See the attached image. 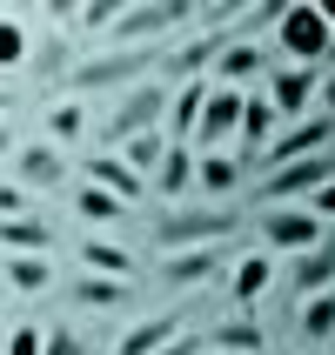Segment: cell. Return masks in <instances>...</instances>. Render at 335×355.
<instances>
[{"mask_svg":"<svg viewBox=\"0 0 335 355\" xmlns=\"http://www.w3.org/2000/svg\"><path fill=\"white\" fill-rule=\"evenodd\" d=\"M161 54H168V47H94V54H80L67 87H74V101L80 94H128L141 80H155Z\"/></svg>","mask_w":335,"mask_h":355,"instance_id":"6da1fadb","label":"cell"},{"mask_svg":"<svg viewBox=\"0 0 335 355\" xmlns=\"http://www.w3.org/2000/svg\"><path fill=\"white\" fill-rule=\"evenodd\" d=\"M241 235V215L228 201L215 208H168V215H148V241H155L161 255H175V248H215V241H235Z\"/></svg>","mask_w":335,"mask_h":355,"instance_id":"7a4b0ae2","label":"cell"},{"mask_svg":"<svg viewBox=\"0 0 335 355\" xmlns=\"http://www.w3.org/2000/svg\"><path fill=\"white\" fill-rule=\"evenodd\" d=\"M168 101H175V87H161V80H141V87H128V94H114L108 114H101V155H121L135 135L168 128Z\"/></svg>","mask_w":335,"mask_h":355,"instance_id":"3957f363","label":"cell"},{"mask_svg":"<svg viewBox=\"0 0 335 355\" xmlns=\"http://www.w3.org/2000/svg\"><path fill=\"white\" fill-rule=\"evenodd\" d=\"M275 60H295V67H322V60H335V34H329V20H322L316 0H289V7H282Z\"/></svg>","mask_w":335,"mask_h":355,"instance_id":"277c9868","label":"cell"},{"mask_svg":"<svg viewBox=\"0 0 335 355\" xmlns=\"http://www.w3.org/2000/svg\"><path fill=\"white\" fill-rule=\"evenodd\" d=\"M335 181V148H322V155L309 161H289V168H268V175L255 181V201L261 208H289V201H316L322 188Z\"/></svg>","mask_w":335,"mask_h":355,"instance_id":"5b68a950","label":"cell"},{"mask_svg":"<svg viewBox=\"0 0 335 355\" xmlns=\"http://www.w3.org/2000/svg\"><path fill=\"white\" fill-rule=\"evenodd\" d=\"M195 20L188 0H148V7H128L114 20V40L108 47H175V34Z\"/></svg>","mask_w":335,"mask_h":355,"instance_id":"8992f818","label":"cell"},{"mask_svg":"<svg viewBox=\"0 0 335 355\" xmlns=\"http://www.w3.org/2000/svg\"><path fill=\"white\" fill-rule=\"evenodd\" d=\"M255 235H261L268 255H309V248L329 241V221H322L316 208H261V215H255Z\"/></svg>","mask_w":335,"mask_h":355,"instance_id":"52a82bcc","label":"cell"},{"mask_svg":"<svg viewBox=\"0 0 335 355\" xmlns=\"http://www.w3.org/2000/svg\"><path fill=\"white\" fill-rule=\"evenodd\" d=\"M221 268H228V241H215V248H175V255L155 261V282L168 288V295H195V288H208Z\"/></svg>","mask_w":335,"mask_h":355,"instance_id":"ba28073f","label":"cell"},{"mask_svg":"<svg viewBox=\"0 0 335 355\" xmlns=\"http://www.w3.org/2000/svg\"><path fill=\"white\" fill-rule=\"evenodd\" d=\"M322 148H335V114L316 107V114L289 121V128L275 135V148L261 155V175H268V168H289V161H309V155H322Z\"/></svg>","mask_w":335,"mask_h":355,"instance_id":"9c48e42d","label":"cell"},{"mask_svg":"<svg viewBox=\"0 0 335 355\" xmlns=\"http://www.w3.org/2000/svg\"><path fill=\"white\" fill-rule=\"evenodd\" d=\"M322 74H329V67H295V60H275V74H268V101H275L282 128H289V121H302V114H316Z\"/></svg>","mask_w":335,"mask_h":355,"instance_id":"30bf717a","label":"cell"},{"mask_svg":"<svg viewBox=\"0 0 335 355\" xmlns=\"http://www.w3.org/2000/svg\"><path fill=\"white\" fill-rule=\"evenodd\" d=\"M241 101H248V87H221L208 94V107H201V128H195V155H228V141L241 135Z\"/></svg>","mask_w":335,"mask_h":355,"instance_id":"8fae6325","label":"cell"},{"mask_svg":"<svg viewBox=\"0 0 335 355\" xmlns=\"http://www.w3.org/2000/svg\"><path fill=\"white\" fill-rule=\"evenodd\" d=\"M282 135V114H275V101H268V87H248V101H241V168L248 175H261V155L275 148Z\"/></svg>","mask_w":335,"mask_h":355,"instance_id":"7c38bea8","label":"cell"},{"mask_svg":"<svg viewBox=\"0 0 335 355\" xmlns=\"http://www.w3.org/2000/svg\"><path fill=\"white\" fill-rule=\"evenodd\" d=\"M7 168H14V181L27 188V195H40V188H67V148H54V141H20Z\"/></svg>","mask_w":335,"mask_h":355,"instance_id":"4fadbf2b","label":"cell"},{"mask_svg":"<svg viewBox=\"0 0 335 355\" xmlns=\"http://www.w3.org/2000/svg\"><path fill=\"white\" fill-rule=\"evenodd\" d=\"M181 336H188V315H181V309H161V315L128 322L121 342H114V355H161L168 342H181Z\"/></svg>","mask_w":335,"mask_h":355,"instance_id":"5bb4252c","label":"cell"},{"mask_svg":"<svg viewBox=\"0 0 335 355\" xmlns=\"http://www.w3.org/2000/svg\"><path fill=\"white\" fill-rule=\"evenodd\" d=\"M128 302H135V282H108V275H87V268L67 282V309H80V315H121Z\"/></svg>","mask_w":335,"mask_h":355,"instance_id":"9a60e30c","label":"cell"},{"mask_svg":"<svg viewBox=\"0 0 335 355\" xmlns=\"http://www.w3.org/2000/svg\"><path fill=\"white\" fill-rule=\"evenodd\" d=\"M268 74H275V47H261V40H228L208 80H221V87H241V80H268Z\"/></svg>","mask_w":335,"mask_h":355,"instance_id":"2e32d148","label":"cell"},{"mask_svg":"<svg viewBox=\"0 0 335 355\" xmlns=\"http://www.w3.org/2000/svg\"><path fill=\"white\" fill-rule=\"evenodd\" d=\"M275 255H268V248H248V255H235V268H228V302H235V309H255L261 295H268V288H275Z\"/></svg>","mask_w":335,"mask_h":355,"instance_id":"e0dca14e","label":"cell"},{"mask_svg":"<svg viewBox=\"0 0 335 355\" xmlns=\"http://www.w3.org/2000/svg\"><path fill=\"white\" fill-rule=\"evenodd\" d=\"M80 175L94 181V188H108L114 201H128V208H141V201H148V181H141L121 155H87V161H80Z\"/></svg>","mask_w":335,"mask_h":355,"instance_id":"ac0fdd59","label":"cell"},{"mask_svg":"<svg viewBox=\"0 0 335 355\" xmlns=\"http://www.w3.org/2000/svg\"><path fill=\"white\" fill-rule=\"evenodd\" d=\"M80 255V268H87V275H108V282H135V248H128V241H108V235H87L74 248Z\"/></svg>","mask_w":335,"mask_h":355,"instance_id":"d6986e66","label":"cell"},{"mask_svg":"<svg viewBox=\"0 0 335 355\" xmlns=\"http://www.w3.org/2000/svg\"><path fill=\"white\" fill-rule=\"evenodd\" d=\"M27 67H34L40 80H67L80 67L74 40H67V27H47V34H34V54H27Z\"/></svg>","mask_w":335,"mask_h":355,"instance_id":"ffe728a7","label":"cell"},{"mask_svg":"<svg viewBox=\"0 0 335 355\" xmlns=\"http://www.w3.org/2000/svg\"><path fill=\"white\" fill-rule=\"evenodd\" d=\"M289 288H295L302 302L322 295V288H335V235L322 241V248H309V255H295V268H289Z\"/></svg>","mask_w":335,"mask_h":355,"instance_id":"44dd1931","label":"cell"},{"mask_svg":"<svg viewBox=\"0 0 335 355\" xmlns=\"http://www.w3.org/2000/svg\"><path fill=\"white\" fill-rule=\"evenodd\" d=\"M54 221H40V215H14V221H0V248L7 255H54Z\"/></svg>","mask_w":335,"mask_h":355,"instance_id":"7402d4cb","label":"cell"},{"mask_svg":"<svg viewBox=\"0 0 335 355\" xmlns=\"http://www.w3.org/2000/svg\"><path fill=\"white\" fill-rule=\"evenodd\" d=\"M87 135V101L74 94H60L47 114H40V141H54V148H74V141Z\"/></svg>","mask_w":335,"mask_h":355,"instance_id":"603a6c76","label":"cell"},{"mask_svg":"<svg viewBox=\"0 0 335 355\" xmlns=\"http://www.w3.org/2000/svg\"><path fill=\"white\" fill-rule=\"evenodd\" d=\"M208 349H221V355H268V329L248 322V315L215 322V329H208Z\"/></svg>","mask_w":335,"mask_h":355,"instance_id":"cb8c5ba5","label":"cell"},{"mask_svg":"<svg viewBox=\"0 0 335 355\" xmlns=\"http://www.w3.org/2000/svg\"><path fill=\"white\" fill-rule=\"evenodd\" d=\"M195 175H201V155H195V148H168V161H161V175L148 181V188H155L161 201H175V195L195 188Z\"/></svg>","mask_w":335,"mask_h":355,"instance_id":"d4e9b609","label":"cell"},{"mask_svg":"<svg viewBox=\"0 0 335 355\" xmlns=\"http://www.w3.org/2000/svg\"><path fill=\"white\" fill-rule=\"evenodd\" d=\"M74 215L87 221V228H121V215H135V208L114 201L108 188H94V181H80V188H74Z\"/></svg>","mask_w":335,"mask_h":355,"instance_id":"484cf974","label":"cell"},{"mask_svg":"<svg viewBox=\"0 0 335 355\" xmlns=\"http://www.w3.org/2000/svg\"><path fill=\"white\" fill-rule=\"evenodd\" d=\"M168 148H175V141H168V128H155V135H135V141H128V148H121V161H128L141 181H155L161 161H168Z\"/></svg>","mask_w":335,"mask_h":355,"instance_id":"4316f807","label":"cell"},{"mask_svg":"<svg viewBox=\"0 0 335 355\" xmlns=\"http://www.w3.org/2000/svg\"><path fill=\"white\" fill-rule=\"evenodd\" d=\"M302 342H309V349H329L335 342V288L302 302Z\"/></svg>","mask_w":335,"mask_h":355,"instance_id":"83f0119b","label":"cell"},{"mask_svg":"<svg viewBox=\"0 0 335 355\" xmlns=\"http://www.w3.org/2000/svg\"><path fill=\"white\" fill-rule=\"evenodd\" d=\"M7 282H14V295H47L54 288V261L47 255H7Z\"/></svg>","mask_w":335,"mask_h":355,"instance_id":"f1b7e54d","label":"cell"},{"mask_svg":"<svg viewBox=\"0 0 335 355\" xmlns=\"http://www.w3.org/2000/svg\"><path fill=\"white\" fill-rule=\"evenodd\" d=\"M241 175H248L241 161H228V155H201V175H195V188H201V195H215V201H228V195L241 188Z\"/></svg>","mask_w":335,"mask_h":355,"instance_id":"f546056e","label":"cell"},{"mask_svg":"<svg viewBox=\"0 0 335 355\" xmlns=\"http://www.w3.org/2000/svg\"><path fill=\"white\" fill-rule=\"evenodd\" d=\"M121 14H128V0H87V7H74V27L80 34H114Z\"/></svg>","mask_w":335,"mask_h":355,"instance_id":"4dcf8cb0","label":"cell"},{"mask_svg":"<svg viewBox=\"0 0 335 355\" xmlns=\"http://www.w3.org/2000/svg\"><path fill=\"white\" fill-rule=\"evenodd\" d=\"M27 54H34V34L20 20H0V67H27Z\"/></svg>","mask_w":335,"mask_h":355,"instance_id":"1f68e13d","label":"cell"},{"mask_svg":"<svg viewBox=\"0 0 335 355\" xmlns=\"http://www.w3.org/2000/svg\"><path fill=\"white\" fill-rule=\"evenodd\" d=\"M7 355H47V329L40 322H14L7 329Z\"/></svg>","mask_w":335,"mask_h":355,"instance_id":"d6a6232c","label":"cell"},{"mask_svg":"<svg viewBox=\"0 0 335 355\" xmlns=\"http://www.w3.org/2000/svg\"><path fill=\"white\" fill-rule=\"evenodd\" d=\"M14 215H34L27 208V188L20 181H0V221H14Z\"/></svg>","mask_w":335,"mask_h":355,"instance_id":"836d02e7","label":"cell"},{"mask_svg":"<svg viewBox=\"0 0 335 355\" xmlns=\"http://www.w3.org/2000/svg\"><path fill=\"white\" fill-rule=\"evenodd\" d=\"M47 355H80V336L74 329H47Z\"/></svg>","mask_w":335,"mask_h":355,"instance_id":"e575fe53","label":"cell"},{"mask_svg":"<svg viewBox=\"0 0 335 355\" xmlns=\"http://www.w3.org/2000/svg\"><path fill=\"white\" fill-rule=\"evenodd\" d=\"M201 349H208V336H181V342H168L161 355H201Z\"/></svg>","mask_w":335,"mask_h":355,"instance_id":"d590c367","label":"cell"},{"mask_svg":"<svg viewBox=\"0 0 335 355\" xmlns=\"http://www.w3.org/2000/svg\"><path fill=\"white\" fill-rule=\"evenodd\" d=\"M316 107H322V114H335V67L322 74V94H316Z\"/></svg>","mask_w":335,"mask_h":355,"instance_id":"8d00e7d4","label":"cell"},{"mask_svg":"<svg viewBox=\"0 0 335 355\" xmlns=\"http://www.w3.org/2000/svg\"><path fill=\"white\" fill-rule=\"evenodd\" d=\"M309 208H316V215H322V221H329V215H335V181H329V188H322V195H316V201H309Z\"/></svg>","mask_w":335,"mask_h":355,"instance_id":"74e56055","label":"cell"},{"mask_svg":"<svg viewBox=\"0 0 335 355\" xmlns=\"http://www.w3.org/2000/svg\"><path fill=\"white\" fill-rule=\"evenodd\" d=\"M14 148H20V141H14V128L0 121V161H14Z\"/></svg>","mask_w":335,"mask_h":355,"instance_id":"f35d334b","label":"cell"},{"mask_svg":"<svg viewBox=\"0 0 335 355\" xmlns=\"http://www.w3.org/2000/svg\"><path fill=\"white\" fill-rule=\"evenodd\" d=\"M7 107H20V101H14V87H0V121H7Z\"/></svg>","mask_w":335,"mask_h":355,"instance_id":"ab89813d","label":"cell"},{"mask_svg":"<svg viewBox=\"0 0 335 355\" xmlns=\"http://www.w3.org/2000/svg\"><path fill=\"white\" fill-rule=\"evenodd\" d=\"M316 7H322V20H329V34H335V0H316Z\"/></svg>","mask_w":335,"mask_h":355,"instance_id":"60d3db41","label":"cell"},{"mask_svg":"<svg viewBox=\"0 0 335 355\" xmlns=\"http://www.w3.org/2000/svg\"><path fill=\"white\" fill-rule=\"evenodd\" d=\"M201 355H221V349H201Z\"/></svg>","mask_w":335,"mask_h":355,"instance_id":"b9f144b4","label":"cell"},{"mask_svg":"<svg viewBox=\"0 0 335 355\" xmlns=\"http://www.w3.org/2000/svg\"><path fill=\"white\" fill-rule=\"evenodd\" d=\"M0 322H7V309H0Z\"/></svg>","mask_w":335,"mask_h":355,"instance_id":"7bdbcfd3","label":"cell"},{"mask_svg":"<svg viewBox=\"0 0 335 355\" xmlns=\"http://www.w3.org/2000/svg\"><path fill=\"white\" fill-rule=\"evenodd\" d=\"M0 20H7V14H0Z\"/></svg>","mask_w":335,"mask_h":355,"instance_id":"ee69618b","label":"cell"}]
</instances>
